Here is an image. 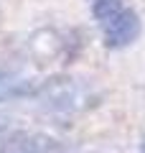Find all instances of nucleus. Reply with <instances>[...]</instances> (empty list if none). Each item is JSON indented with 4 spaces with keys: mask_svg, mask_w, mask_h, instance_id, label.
I'll return each mask as SVG.
<instances>
[{
    "mask_svg": "<svg viewBox=\"0 0 145 153\" xmlns=\"http://www.w3.org/2000/svg\"><path fill=\"white\" fill-rule=\"evenodd\" d=\"M102 41L107 49H125L132 41H138L140 31H143V23H140V16L132 10V8L125 5L120 13H115L109 21H104L102 26Z\"/></svg>",
    "mask_w": 145,
    "mask_h": 153,
    "instance_id": "1",
    "label": "nucleus"
},
{
    "mask_svg": "<svg viewBox=\"0 0 145 153\" xmlns=\"http://www.w3.org/2000/svg\"><path fill=\"white\" fill-rule=\"evenodd\" d=\"M89 8H92V13H94L97 23L102 26V23H104V21H109L115 13L122 10L125 3H122V0H89Z\"/></svg>",
    "mask_w": 145,
    "mask_h": 153,
    "instance_id": "2",
    "label": "nucleus"
},
{
    "mask_svg": "<svg viewBox=\"0 0 145 153\" xmlns=\"http://www.w3.org/2000/svg\"><path fill=\"white\" fill-rule=\"evenodd\" d=\"M140 153H145V138H143V143H140Z\"/></svg>",
    "mask_w": 145,
    "mask_h": 153,
    "instance_id": "3",
    "label": "nucleus"
}]
</instances>
